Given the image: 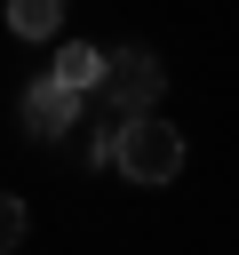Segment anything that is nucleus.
<instances>
[{"instance_id": "obj_1", "label": "nucleus", "mask_w": 239, "mask_h": 255, "mask_svg": "<svg viewBox=\"0 0 239 255\" xmlns=\"http://www.w3.org/2000/svg\"><path fill=\"white\" fill-rule=\"evenodd\" d=\"M112 167H120L127 183H175V167H183V135H175V120H159V112L120 120V128H112Z\"/></svg>"}, {"instance_id": "obj_2", "label": "nucleus", "mask_w": 239, "mask_h": 255, "mask_svg": "<svg viewBox=\"0 0 239 255\" xmlns=\"http://www.w3.org/2000/svg\"><path fill=\"white\" fill-rule=\"evenodd\" d=\"M159 88H167V72H159V56H151V48H112L104 96H112V112H120V120H143V112L159 104Z\"/></svg>"}, {"instance_id": "obj_3", "label": "nucleus", "mask_w": 239, "mask_h": 255, "mask_svg": "<svg viewBox=\"0 0 239 255\" xmlns=\"http://www.w3.org/2000/svg\"><path fill=\"white\" fill-rule=\"evenodd\" d=\"M72 120H80V88H64L56 72L24 88V135H40V143H56V135H72Z\"/></svg>"}, {"instance_id": "obj_4", "label": "nucleus", "mask_w": 239, "mask_h": 255, "mask_svg": "<svg viewBox=\"0 0 239 255\" xmlns=\"http://www.w3.org/2000/svg\"><path fill=\"white\" fill-rule=\"evenodd\" d=\"M104 72H112L104 48H88V40H64V48H56V80H64V88L88 96V88H104Z\"/></svg>"}, {"instance_id": "obj_5", "label": "nucleus", "mask_w": 239, "mask_h": 255, "mask_svg": "<svg viewBox=\"0 0 239 255\" xmlns=\"http://www.w3.org/2000/svg\"><path fill=\"white\" fill-rule=\"evenodd\" d=\"M64 24V0H8V32L16 40H48Z\"/></svg>"}, {"instance_id": "obj_6", "label": "nucleus", "mask_w": 239, "mask_h": 255, "mask_svg": "<svg viewBox=\"0 0 239 255\" xmlns=\"http://www.w3.org/2000/svg\"><path fill=\"white\" fill-rule=\"evenodd\" d=\"M0 247H24V199H0Z\"/></svg>"}]
</instances>
